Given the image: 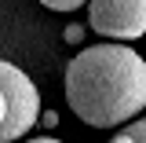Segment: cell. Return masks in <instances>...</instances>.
<instances>
[{"label":"cell","instance_id":"4","mask_svg":"<svg viewBox=\"0 0 146 143\" xmlns=\"http://www.w3.org/2000/svg\"><path fill=\"white\" fill-rule=\"evenodd\" d=\"M113 140H121V143H146V110H143V117L128 121L124 128H113Z\"/></svg>","mask_w":146,"mask_h":143},{"label":"cell","instance_id":"6","mask_svg":"<svg viewBox=\"0 0 146 143\" xmlns=\"http://www.w3.org/2000/svg\"><path fill=\"white\" fill-rule=\"evenodd\" d=\"M62 37H66V44H80V40H84V26H77V22H73V26L62 30Z\"/></svg>","mask_w":146,"mask_h":143},{"label":"cell","instance_id":"1","mask_svg":"<svg viewBox=\"0 0 146 143\" xmlns=\"http://www.w3.org/2000/svg\"><path fill=\"white\" fill-rule=\"evenodd\" d=\"M66 103L91 128H121L146 110V59L124 40H102L70 59Z\"/></svg>","mask_w":146,"mask_h":143},{"label":"cell","instance_id":"5","mask_svg":"<svg viewBox=\"0 0 146 143\" xmlns=\"http://www.w3.org/2000/svg\"><path fill=\"white\" fill-rule=\"evenodd\" d=\"M44 7H51V11H77L80 4H88V0H40Z\"/></svg>","mask_w":146,"mask_h":143},{"label":"cell","instance_id":"2","mask_svg":"<svg viewBox=\"0 0 146 143\" xmlns=\"http://www.w3.org/2000/svg\"><path fill=\"white\" fill-rule=\"evenodd\" d=\"M40 121V92L15 62L0 59V143L26 136Z\"/></svg>","mask_w":146,"mask_h":143},{"label":"cell","instance_id":"3","mask_svg":"<svg viewBox=\"0 0 146 143\" xmlns=\"http://www.w3.org/2000/svg\"><path fill=\"white\" fill-rule=\"evenodd\" d=\"M88 22L99 37L139 40L146 33V0H88Z\"/></svg>","mask_w":146,"mask_h":143},{"label":"cell","instance_id":"7","mask_svg":"<svg viewBox=\"0 0 146 143\" xmlns=\"http://www.w3.org/2000/svg\"><path fill=\"white\" fill-rule=\"evenodd\" d=\"M40 121H44L48 128H55V125H58V114H55V110H44V117H40Z\"/></svg>","mask_w":146,"mask_h":143}]
</instances>
